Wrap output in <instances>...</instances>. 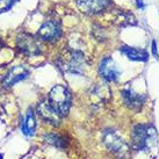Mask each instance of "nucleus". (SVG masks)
Wrapping results in <instances>:
<instances>
[{"mask_svg": "<svg viewBox=\"0 0 159 159\" xmlns=\"http://www.w3.org/2000/svg\"><path fill=\"white\" fill-rule=\"evenodd\" d=\"M158 135L153 125L137 124L131 133V146L136 151H149L157 144Z\"/></svg>", "mask_w": 159, "mask_h": 159, "instance_id": "nucleus-1", "label": "nucleus"}, {"mask_svg": "<svg viewBox=\"0 0 159 159\" xmlns=\"http://www.w3.org/2000/svg\"><path fill=\"white\" fill-rule=\"evenodd\" d=\"M16 45L19 51L28 57H35L41 55V44L37 37L28 33H20L16 37Z\"/></svg>", "mask_w": 159, "mask_h": 159, "instance_id": "nucleus-3", "label": "nucleus"}, {"mask_svg": "<svg viewBox=\"0 0 159 159\" xmlns=\"http://www.w3.org/2000/svg\"><path fill=\"white\" fill-rule=\"evenodd\" d=\"M21 130L26 136L30 137L33 136L36 131V120L34 116V113L31 111V109L27 111L26 117L23 120L22 125H21Z\"/></svg>", "mask_w": 159, "mask_h": 159, "instance_id": "nucleus-13", "label": "nucleus"}, {"mask_svg": "<svg viewBox=\"0 0 159 159\" xmlns=\"http://www.w3.org/2000/svg\"><path fill=\"white\" fill-rule=\"evenodd\" d=\"M43 138L48 144L59 148V149H64L67 145L66 139L61 135H58V134H47L43 136Z\"/></svg>", "mask_w": 159, "mask_h": 159, "instance_id": "nucleus-15", "label": "nucleus"}, {"mask_svg": "<svg viewBox=\"0 0 159 159\" xmlns=\"http://www.w3.org/2000/svg\"><path fill=\"white\" fill-rule=\"evenodd\" d=\"M86 66L85 55L79 50H71L67 58L63 62L64 70L72 75H83Z\"/></svg>", "mask_w": 159, "mask_h": 159, "instance_id": "nucleus-4", "label": "nucleus"}, {"mask_svg": "<svg viewBox=\"0 0 159 159\" xmlns=\"http://www.w3.org/2000/svg\"><path fill=\"white\" fill-rule=\"evenodd\" d=\"M29 75V70L22 65H15L12 69H9L8 72L1 78V85L5 89H9L14 85L26 79Z\"/></svg>", "mask_w": 159, "mask_h": 159, "instance_id": "nucleus-6", "label": "nucleus"}, {"mask_svg": "<svg viewBox=\"0 0 159 159\" xmlns=\"http://www.w3.org/2000/svg\"><path fill=\"white\" fill-rule=\"evenodd\" d=\"M16 1L18 0H0V14L9 11Z\"/></svg>", "mask_w": 159, "mask_h": 159, "instance_id": "nucleus-16", "label": "nucleus"}, {"mask_svg": "<svg viewBox=\"0 0 159 159\" xmlns=\"http://www.w3.org/2000/svg\"><path fill=\"white\" fill-rule=\"evenodd\" d=\"M37 114L41 116V119L44 120L45 122L52 124V125H58L61 122V116L52 107L50 106L47 99L42 100V101L37 105Z\"/></svg>", "mask_w": 159, "mask_h": 159, "instance_id": "nucleus-11", "label": "nucleus"}, {"mask_svg": "<svg viewBox=\"0 0 159 159\" xmlns=\"http://www.w3.org/2000/svg\"><path fill=\"white\" fill-rule=\"evenodd\" d=\"M91 95H92L93 99H98L100 102H103L109 99L111 91H109V87L107 85H98L92 89Z\"/></svg>", "mask_w": 159, "mask_h": 159, "instance_id": "nucleus-14", "label": "nucleus"}, {"mask_svg": "<svg viewBox=\"0 0 159 159\" xmlns=\"http://www.w3.org/2000/svg\"><path fill=\"white\" fill-rule=\"evenodd\" d=\"M1 158H2V156H1V155H0V159H1Z\"/></svg>", "mask_w": 159, "mask_h": 159, "instance_id": "nucleus-19", "label": "nucleus"}, {"mask_svg": "<svg viewBox=\"0 0 159 159\" xmlns=\"http://www.w3.org/2000/svg\"><path fill=\"white\" fill-rule=\"evenodd\" d=\"M99 75L106 81H116L120 77V70L111 57H105L99 64Z\"/></svg>", "mask_w": 159, "mask_h": 159, "instance_id": "nucleus-8", "label": "nucleus"}, {"mask_svg": "<svg viewBox=\"0 0 159 159\" xmlns=\"http://www.w3.org/2000/svg\"><path fill=\"white\" fill-rule=\"evenodd\" d=\"M102 143L109 151L120 153L125 150V143L114 130H105L102 133Z\"/></svg>", "mask_w": 159, "mask_h": 159, "instance_id": "nucleus-9", "label": "nucleus"}, {"mask_svg": "<svg viewBox=\"0 0 159 159\" xmlns=\"http://www.w3.org/2000/svg\"><path fill=\"white\" fill-rule=\"evenodd\" d=\"M136 2H137V6H138V7H139L141 9L145 8V5L143 4V0H136Z\"/></svg>", "mask_w": 159, "mask_h": 159, "instance_id": "nucleus-17", "label": "nucleus"}, {"mask_svg": "<svg viewBox=\"0 0 159 159\" xmlns=\"http://www.w3.org/2000/svg\"><path fill=\"white\" fill-rule=\"evenodd\" d=\"M47 100L61 117L66 116L71 107V93L65 86L63 85L53 86L49 92Z\"/></svg>", "mask_w": 159, "mask_h": 159, "instance_id": "nucleus-2", "label": "nucleus"}, {"mask_svg": "<svg viewBox=\"0 0 159 159\" xmlns=\"http://www.w3.org/2000/svg\"><path fill=\"white\" fill-rule=\"evenodd\" d=\"M61 36H62V26H61V22L57 20H47L40 27V29L37 30V34H36V37L45 42L57 41Z\"/></svg>", "mask_w": 159, "mask_h": 159, "instance_id": "nucleus-5", "label": "nucleus"}, {"mask_svg": "<svg viewBox=\"0 0 159 159\" xmlns=\"http://www.w3.org/2000/svg\"><path fill=\"white\" fill-rule=\"evenodd\" d=\"M121 53H123L125 57L130 59V61H135V62H146L149 59V53L145 50L139 48H135V47H127L123 45L120 48Z\"/></svg>", "mask_w": 159, "mask_h": 159, "instance_id": "nucleus-12", "label": "nucleus"}, {"mask_svg": "<svg viewBox=\"0 0 159 159\" xmlns=\"http://www.w3.org/2000/svg\"><path fill=\"white\" fill-rule=\"evenodd\" d=\"M77 7L85 14H98L111 5V0H75Z\"/></svg>", "mask_w": 159, "mask_h": 159, "instance_id": "nucleus-7", "label": "nucleus"}, {"mask_svg": "<svg viewBox=\"0 0 159 159\" xmlns=\"http://www.w3.org/2000/svg\"><path fill=\"white\" fill-rule=\"evenodd\" d=\"M0 42H1V40H0Z\"/></svg>", "mask_w": 159, "mask_h": 159, "instance_id": "nucleus-20", "label": "nucleus"}, {"mask_svg": "<svg viewBox=\"0 0 159 159\" xmlns=\"http://www.w3.org/2000/svg\"><path fill=\"white\" fill-rule=\"evenodd\" d=\"M152 53L157 56V47H156V42L155 41H152Z\"/></svg>", "mask_w": 159, "mask_h": 159, "instance_id": "nucleus-18", "label": "nucleus"}, {"mask_svg": "<svg viewBox=\"0 0 159 159\" xmlns=\"http://www.w3.org/2000/svg\"><path fill=\"white\" fill-rule=\"evenodd\" d=\"M121 97L123 99L125 106L130 108L131 111H139L144 105V102H145V95L134 92L131 89H122L121 91Z\"/></svg>", "mask_w": 159, "mask_h": 159, "instance_id": "nucleus-10", "label": "nucleus"}]
</instances>
